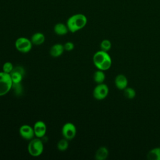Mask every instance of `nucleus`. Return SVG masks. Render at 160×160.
Masks as SVG:
<instances>
[{
    "label": "nucleus",
    "instance_id": "22",
    "mask_svg": "<svg viewBox=\"0 0 160 160\" xmlns=\"http://www.w3.org/2000/svg\"><path fill=\"white\" fill-rule=\"evenodd\" d=\"M13 69H14L13 64L11 62H6L2 65V71L6 73L10 74L13 70Z\"/></svg>",
    "mask_w": 160,
    "mask_h": 160
},
{
    "label": "nucleus",
    "instance_id": "18",
    "mask_svg": "<svg viewBox=\"0 0 160 160\" xmlns=\"http://www.w3.org/2000/svg\"><path fill=\"white\" fill-rule=\"evenodd\" d=\"M69 146L68 140L65 138L60 139L57 143V148L60 151H65Z\"/></svg>",
    "mask_w": 160,
    "mask_h": 160
},
{
    "label": "nucleus",
    "instance_id": "17",
    "mask_svg": "<svg viewBox=\"0 0 160 160\" xmlns=\"http://www.w3.org/2000/svg\"><path fill=\"white\" fill-rule=\"evenodd\" d=\"M104 71L102 70H98L96 71L93 74V79L95 82L97 84H101L104 82L105 79V74L103 72Z\"/></svg>",
    "mask_w": 160,
    "mask_h": 160
},
{
    "label": "nucleus",
    "instance_id": "9",
    "mask_svg": "<svg viewBox=\"0 0 160 160\" xmlns=\"http://www.w3.org/2000/svg\"><path fill=\"white\" fill-rule=\"evenodd\" d=\"M19 132L20 136L26 140H31L35 136L33 128L28 124L22 125L19 128Z\"/></svg>",
    "mask_w": 160,
    "mask_h": 160
},
{
    "label": "nucleus",
    "instance_id": "5",
    "mask_svg": "<svg viewBox=\"0 0 160 160\" xmlns=\"http://www.w3.org/2000/svg\"><path fill=\"white\" fill-rule=\"evenodd\" d=\"M32 46V43L31 39H29L24 37H21L18 38L15 42L16 49L22 53H27L29 52Z\"/></svg>",
    "mask_w": 160,
    "mask_h": 160
},
{
    "label": "nucleus",
    "instance_id": "7",
    "mask_svg": "<svg viewBox=\"0 0 160 160\" xmlns=\"http://www.w3.org/2000/svg\"><path fill=\"white\" fill-rule=\"evenodd\" d=\"M109 92V88L105 84H98L93 90V97L97 100H102L106 98Z\"/></svg>",
    "mask_w": 160,
    "mask_h": 160
},
{
    "label": "nucleus",
    "instance_id": "13",
    "mask_svg": "<svg viewBox=\"0 0 160 160\" xmlns=\"http://www.w3.org/2000/svg\"><path fill=\"white\" fill-rule=\"evenodd\" d=\"M54 31L58 36H64L68 32L69 29L66 24H65L62 22H58L54 25Z\"/></svg>",
    "mask_w": 160,
    "mask_h": 160
},
{
    "label": "nucleus",
    "instance_id": "14",
    "mask_svg": "<svg viewBox=\"0 0 160 160\" xmlns=\"http://www.w3.org/2000/svg\"><path fill=\"white\" fill-rule=\"evenodd\" d=\"M31 41L32 44L39 46L44 43L45 41V36L43 33L38 32L33 34L31 38Z\"/></svg>",
    "mask_w": 160,
    "mask_h": 160
},
{
    "label": "nucleus",
    "instance_id": "23",
    "mask_svg": "<svg viewBox=\"0 0 160 160\" xmlns=\"http://www.w3.org/2000/svg\"><path fill=\"white\" fill-rule=\"evenodd\" d=\"M63 46H64V50L67 51H71L73 50L74 48V43L72 42H70V41L66 42Z\"/></svg>",
    "mask_w": 160,
    "mask_h": 160
},
{
    "label": "nucleus",
    "instance_id": "1",
    "mask_svg": "<svg viewBox=\"0 0 160 160\" xmlns=\"http://www.w3.org/2000/svg\"><path fill=\"white\" fill-rule=\"evenodd\" d=\"M88 22L86 16L81 13H78L70 16L67 21L66 25L71 32H76L85 27Z\"/></svg>",
    "mask_w": 160,
    "mask_h": 160
},
{
    "label": "nucleus",
    "instance_id": "4",
    "mask_svg": "<svg viewBox=\"0 0 160 160\" xmlns=\"http://www.w3.org/2000/svg\"><path fill=\"white\" fill-rule=\"evenodd\" d=\"M12 81L9 74L0 72V96L6 95L12 88Z\"/></svg>",
    "mask_w": 160,
    "mask_h": 160
},
{
    "label": "nucleus",
    "instance_id": "12",
    "mask_svg": "<svg viewBox=\"0 0 160 160\" xmlns=\"http://www.w3.org/2000/svg\"><path fill=\"white\" fill-rule=\"evenodd\" d=\"M116 88L120 90H124L128 86V79L123 74H118L114 80Z\"/></svg>",
    "mask_w": 160,
    "mask_h": 160
},
{
    "label": "nucleus",
    "instance_id": "6",
    "mask_svg": "<svg viewBox=\"0 0 160 160\" xmlns=\"http://www.w3.org/2000/svg\"><path fill=\"white\" fill-rule=\"evenodd\" d=\"M61 133L64 138L69 141L76 136V128L75 125L71 122H66L62 128Z\"/></svg>",
    "mask_w": 160,
    "mask_h": 160
},
{
    "label": "nucleus",
    "instance_id": "11",
    "mask_svg": "<svg viewBox=\"0 0 160 160\" xmlns=\"http://www.w3.org/2000/svg\"><path fill=\"white\" fill-rule=\"evenodd\" d=\"M64 51V46L62 44L57 43L51 46L49 50V54L52 57L58 58L61 56Z\"/></svg>",
    "mask_w": 160,
    "mask_h": 160
},
{
    "label": "nucleus",
    "instance_id": "15",
    "mask_svg": "<svg viewBox=\"0 0 160 160\" xmlns=\"http://www.w3.org/2000/svg\"><path fill=\"white\" fill-rule=\"evenodd\" d=\"M108 150L106 147H101L95 153V159L96 160H104L108 156Z\"/></svg>",
    "mask_w": 160,
    "mask_h": 160
},
{
    "label": "nucleus",
    "instance_id": "19",
    "mask_svg": "<svg viewBox=\"0 0 160 160\" xmlns=\"http://www.w3.org/2000/svg\"><path fill=\"white\" fill-rule=\"evenodd\" d=\"M124 95L128 99H133L136 96V91L133 88H126L124 89Z\"/></svg>",
    "mask_w": 160,
    "mask_h": 160
},
{
    "label": "nucleus",
    "instance_id": "16",
    "mask_svg": "<svg viewBox=\"0 0 160 160\" xmlns=\"http://www.w3.org/2000/svg\"><path fill=\"white\" fill-rule=\"evenodd\" d=\"M147 157L149 160H160V148L151 149L148 152Z\"/></svg>",
    "mask_w": 160,
    "mask_h": 160
},
{
    "label": "nucleus",
    "instance_id": "3",
    "mask_svg": "<svg viewBox=\"0 0 160 160\" xmlns=\"http://www.w3.org/2000/svg\"><path fill=\"white\" fill-rule=\"evenodd\" d=\"M43 150V142L39 138H38L30 140L28 146V151L31 156L33 157L39 156L42 153Z\"/></svg>",
    "mask_w": 160,
    "mask_h": 160
},
{
    "label": "nucleus",
    "instance_id": "21",
    "mask_svg": "<svg viewBox=\"0 0 160 160\" xmlns=\"http://www.w3.org/2000/svg\"><path fill=\"white\" fill-rule=\"evenodd\" d=\"M12 90L14 91V93L16 95H21L22 92L23 88L21 85V83H12Z\"/></svg>",
    "mask_w": 160,
    "mask_h": 160
},
{
    "label": "nucleus",
    "instance_id": "10",
    "mask_svg": "<svg viewBox=\"0 0 160 160\" xmlns=\"http://www.w3.org/2000/svg\"><path fill=\"white\" fill-rule=\"evenodd\" d=\"M34 135L38 138H43L47 131V127L46 124L42 121H38L35 122L33 126Z\"/></svg>",
    "mask_w": 160,
    "mask_h": 160
},
{
    "label": "nucleus",
    "instance_id": "8",
    "mask_svg": "<svg viewBox=\"0 0 160 160\" xmlns=\"http://www.w3.org/2000/svg\"><path fill=\"white\" fill-rule=\"evenodd\" d=\"M25 71L22 66H18L14 67L13 70L9 74L12 81V83H20L21 82Z\"/></svg>",
    "mask_w": 160,
    "mask_h": 160
},
{
    "label": "nucleus",
    "instance_id": "2",
    "mask_svg": "<svg viewBox=\"0 0 160 160\" xmlns=\"http://www.w3.org/2000/svg\"><path fill=\"white\" fill-rule=\"evenodd\" d=\"M95 66L99 70L106 71L109 69L112 64V60L108 53L104 51L96 52L92 58Z\"/></svg>",
    "mask_w": 160,
    "mask_h": 160
},
{
    "label": "nucleus",
    "instance_id": "20",
    "mask_svg": "<svg viewBox=\"0 0 160 160\" xmlns=\"http://www.w3.org/2000/svg\"><path fill=\"white\" fill-rule=\"evenodd\" d=\"M100 47L102 51L108 52L111 48V42L108 39H104L101 42Z\"/></svg>",
    "mask_w": 160,
    "mask_h": 160
}]
</instances>
